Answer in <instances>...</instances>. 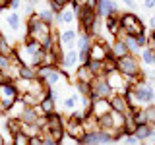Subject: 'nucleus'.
<instances>
[{"instance_id":"4be33fe9","label":"nucleus","mask_w":155,"mask_h":145,"mask_svg":"<svg viewBox=\"0 0 155 145\" xmlns=\"http://www.w3.org/2000/svg\"><path fill=\"white\" fill-rule=\"evenodd\" d=\"M54 99H51V97H45V99L41 101V103H39V112L41 114H51V112H54Z\"/></svg>"},{"instance_id":"393cba45","label":"nucleus","mask_w":155,"mask_h":145,"mask_svg":"<svg viewBox=\"0 0 155 145\" xmlns=\"http://www.w3.org/2000/svg\"><path fill=\"white\" fill-rule=\"evenodd\" d=\"M114 70H116V58L109 52L103 60V74H109V72H114Z\"/></svg>"},{"instance_id":"423d86ee","label":"nucleus","mask_w":155,"mask_h":145,"mask_svg":"<svg viewBox=\"0 0 155 145\" xmlns=\"http://www.w3.org/2000/svg\"><path fill=\"white\" fill-rule=\"evenodd\" d=\"M109 101H110V108L116 110V112H120V114L132 112V106H130V101H128V97H126V95H122V93H114Z\"/></svg>"},{"instance_id":"a211bd4d","label":"nucleus","mask_w":155,"mask_h":145,"mask_svg":"<svg viewBox=\"0 0 155 145\" xmlns=\"http://www.w3.org/2000/svg\"><path fill=\"white\" fill-rule=\"evenodd\" d=\"M6 130L10 132V135L14 137L18 132H21V130H23V122L18 118V116H16V118L12 116V118H8V122H6Z\"/></svg>"},{"instance_id":"9b49d317","label":"nucleus","mask_w":155,"mask_h":145,"mask_svg":"<svg viewBox=\"0 0 155 145\" xmlns=\"http://www.w3.org/2000/svg\"><path fill=\"white\" fill-rule=\"evenodd\" d=\"M76 39H78V31H76V29H72V27L58 33V43H60V47L62 45H64V47H74Z\"/></svg>"},{"instance_id":"6e6552de","label":"nucleus","mask_w":155,"mask_h":145,"mask_svg":"<svg viewBox=\"0 0 155 145\" xmlns=\"http://www.w3.org/2000/svg\"><path fill=\"white\" fill-rule=\"evenodd\" d=\"M95 14L99 18H107V16H113V14H120L118 12V6H116L114 0H99V4H97V10Z\"/></svg>"},{"instance_id":"c9c22d12","label":"nucleus","mask_w":155,"mask_h":145,"mask_svg":"<svg viewBox=\"0 0 155 145\" xmlns=\"http://www.w3.org/2000/svg\"><path fill=\"white\" fill-rule=\"evenodd\" d=\"M47 2H48V8H51L54 14H60V12H62V8L58 6V2H56V0H47Z\"/></svg>"},{"instance_id":"79ce46f5","label":"nucleus","mask_w":155,"mask_h":145,"mask_svg":"<svg viewBox=\"0 0 155 145\" xmlns=\"http://www.w3.org/2000/svg\"><path fill=\"white\" fill-rule=\"evenodd\" d=\"M56 2H58V6H60L62 10H64V8L68 6V4H70V2H72V0H56Z\"/></svg>"},{"instance_id":"e433bc0d","label":"nucleus","mask_w":155,"mask_h":145,"mask_svg":"<svg viewBox=\"0 0 155 145\" xmlns=\"http://www.w3.org/2000/svg\"><path fill=\"white\" fill-rule=\"evenodd\" d=\"M23 12H25V16H31V14H35V4H31L27 0V4H25V8H23Z\"/></svg>"},{"instance_id":"a19ab883","label":"nucleus","mask_w":155,"mask_h":145,"mask_svg":"<svg viewBox=\"0 0 155 145\" xmlns=\"http://www.w3.org/2000/svg\"><path fill=\"white\" fill-rule=\"evenodd\" d=\"M97 4H99V0H85V6H89L91 10H97Z\"/></svg>"},{"instance_id":"c756f323","label":"nucleus","mask_w":155,"mask_h":145,"mask_svg":"<svg viewBox=\"0 0 155 145\" xmlns=\"http://www.w3.org/2000/svg\"><path fill=\"white\" fill-rule=\"evenodd\" d=\"M143 110H145V120H147V124L155 128V105L151 103V105L143 106Z\"/></svg>"},{"instance_id":"bb28decb","label":"nucleus","mask_w":155,"mask_h":145,"mask_svg":"<svg viewBox=\"0 0 155 145\" xmlns=\"http://www.w3.org/2000/svg\"><path fill=\"white\" fill-rule=\"evenodd\" d=\"M6 21H8V27L12 29V31H18L19 25H21V18L18 16V12H12V14L6 18Z\"/></svg>"},{"instance_id":"f8f14e48","label":"nucleus","mask_w":155,"mask_h":145,"mask_svg":"<svg viewBox=\"0 0 155 145\" xmlns=\"http://www.w3.org/2000/svg\"><path fill=\"white\" fill-rule=\"evenodd\" d=\"M110 54H113L114 58H120V56L130 54V50H128V47H126L124 39H114L113 45H110Z\"/></svg>"},{"instance_id":"37998d69","label":"nucleus","mask_w":155,"mask_h":145,"mask_svg":"<svg viewBox=\"0 0 155 145\" xmlns=\"http://www.w3.org/2000/svg\"><path fill=\"white\" fill-rule=\"evenodd\" d=\"M122 4H126V6H130V8H136V4H134V0H120Z\"/></svg>"},{"instance_id":"9d476101","label":"nucleus","mask_w":155,"mask_h":145,"mask_svg":"<svg viewBox=\"0 0 155 145\" xmlns=\"http://www.w3.org/2000/svg\"><path fill=\"white\" fill-rule=\"evenodd\" d=\"M110 101L109 99H97V101H93V105H91V112H93L97 118L99 116H103V114H109L110 112Z\"/></svg>"},{"instance_id":"20e7f679","label":"nucleus","mask_w":155,"mask_h":145,"mask_svg":"<svg viewBox=\"0 0 155 145\" xmlns=\"http://www.w3.org/2000/svg\"><path fill=\"white\" fill-rule=\"evenodd\" d=\"M64 130H66V134L70 135L74 141L81 139V137H84V135L87 134V132H85V128H84V114L72 112V116L64 122Z\"/></svg>"},{"instance_id":"473e14b6","label":"nucleus","mask_w":155,"mask_h":145,"mask_svg":"<svg viewBox=\"0 0 155 145\" xmlns=\"http://www.w3.org/2000/svg\"><path fill=\"white\" fill-rule=\"evenodd\" d=\"M10 66H12V60H10V56L0 54V72H8Z\"/></svg>"},{"instance_id":"4468645a","label":"nucleus","mask_w":155,"mask_h":145,"mask_svg":"<svg viewBox=\"0 0 155 145\" xmlns=\"http://www.w3.org/2000/svg\"><path fill=\"white\" fill-rule=\"evenodd\" d=\"M66 120L62 118V114H58L56 110L51 114H47V130H54V128H64Z\"/></svg>"},{"instance_id":"49530a36","label":"nucleus","mask_w":155,"mask_h":145,"mask_svg":"<svg viewBox=\"0 0 155 145\" xmlns=\"http://www.w3.org/2000/svg\"><path fill=\"white\" fill-rule=\"evenodd\" d=\"M0 145H8L6 139H4V135H2V132H0Z\"/></svg>"},{"instance_id":"a878e982","label":"nucleus","mask_w":155,"mask_h":145,"mask_svg":"<svg viewBox=\"0 0 155 145\" xmlns=\"http://www.w3.org/2000/svg\"><path fill=\"white\" fill-rule=\"evenodd\" d=\"M37 16H39V19H41V21L48 23V25H54V12H52L51 8H48V10H41V12H37Z\"/></svg>"},{"instance_id":"2f4dec72","label":"nucleus","mask_w":155,"mask_h":145,"mask_svg":"<svg viewBox=\"0 0 155 145\" xmlns=\"http://www.w3.org/2000/svg\"><path fill=\"white\" fill-rule=\"evenodd\" d=\"M76 87H78V93H80L81 97H89V93H91V83H87V81H78Z\"/></svg>"},{"instance_id":"c03bdc74","label":"nucleus","mask_w":155,"mask_h":145,"mask_svg":"<svg viewBox=\"0 0 155 145\" xmlns=\"http://www.w3.org/2000/svg\"><path fill=\"white\" fill-rule=\"evenodd\" d=\"M147 39H149V41H153V43H155V29H151V33L147 35Z\"/></svg>"},{"instance_id":"ddd939ff","label":"nucleus","mask_w":155,"mask_h":145,"mask_svg":"<svg viewBox=\"0 0 155 145\" xmlns=\"http://www.w3.org/2000/svg\"><path fill=\"white\" fill-rule=\"evenodd\" d=\"M97 128L103 130V132L114 134V122H113V116H110V112H109V114H103V116H99V118H97Z\"/></svg>"},{"instance_id":"c85d7f7f","label":"nucleus","mask_w":155,"mask_h":145,"mask_svg":"<svg viewBox=\"0 0 155 145\" xmlns=\"http://www.w3.org/2000/svg\"><path fill=\"white\" fill-rule=\"evenodd\" d=\"M124 43H126V47H128L130 54H136V52H140V45L136 43L134 35H124Z\"/></svg>"},{"instance_id":"4c0bfd02","label":"nucleus","mask_w":155,"mask_h":145,"mask_svg":"<svg viewBox=\"0 0 155 145\" xmlns=\"http://www.w3.org/2000/svg\"><path fill=\"white\" fill-rule=\"evenodd\" d=\"M64 106H66V108H74V106H76V99H74V97L66 99V101H64Z\"/></svg>"},{"instance_id":"2eb2a0df","label":"nucleus","mask_w":155,"mask_h":145,"mask_svg":"<svg viewBox=\"0 0 155 145\" xmlns=\"http://www.w3.org/2000/svg\"><path fill=\"white\" fill-rule=\"evenodd\" d=\"M76 77H78V81H87V83H91L93 77H95V74L89 70V66H87V64H80V66H78V70H76Z\"/></svg>"},{"instance_id":"f03ea898","label":"nucleus","mask_w":155,"mask_h":145,"mask_svg":"<svg viewBox=\"0 0 155 145\" xmlns=\"http://www.w3.org/2000/svg\"><path fill=\"white\" fill-rule=\"evenodd\" d=\"M120 29L126 33V35H138V33H145V25L142 21V18L134 12H124L120 14L118 18Z\"/></svg>"},{"instance_id":"72a5a7b5","label":"nucleus","mask_w":155,"mask_h":145,"mask_svg":"<svg viewBox=\"0 0 155 145\" xmlns=\"http://www.w3.org/2000/svg\"><path fill=\"white\" fill-rule=\"evenodd\" d=\"M136 43L140 45V48H145L147 47V33H138V35H134Z\"/></svg>"},{"instance_id":"6ab92c4d","label":"nucleus","mask_w":155,"mask_h":145,"mask_svg":"<svg viewBox=\"0 0 155 145\" xmlns=\"http://www.w3.org/2000/svg\"><path fill=\"white\" fill-rule=\"evenodd\" d=\"M76 43H78V50H89L91 48V43H93V37L91 35H87V33H80L76 39Z\"/></svg>"},{"instance_id":"58836bf2","label":"nucleus","mask_w":155,"mask_h":145,"mask_svg":"<svg viewBox=\"0 0 155 145\" xmlns=\"http://www.w3.org/2000/svg\"><path fill=\"white\" fill-rule=\"evenodd\" d=\"M19 6H21V0H10V10H14V12H16Z\"/></svg>"},{"instance_id":"f3484780","label":"nucleus","mask_w":155,"mask_h":145,"mask_svg":"<svg viewBox=\"0 0 155 145\" xmlns=\"http://www.w3.org/2000/svg\"><path fill=\"white\" fill-rule=\"evenodd\" d=\"M134 135L140 139V141H143V139L155 135V128H153V126H149V124H142V126H138V128H136V134Z\"/></svg>"},{"instance_id":"dca6fc26","label":"nucleus","mask_w":155,"mask_h":145,"mask_svg":"<svg viewBox=\"0 0 155 145\" xmlns=\"http://www.w3.org/2000/svg\"><path fill=\"white\" fill-rule=\"evenodd\" d=\"M78 62H80V58H78V50H74V48H72V50L64 52L60 66H62V68H74V66H78Z\"/></svg>"},{"instance_id":"b1692460","label":"nucleus","mask_w":155,"mask_h":145,"mask_svg":"<svg viewBox=\"0 0 155 145\" xmlns=\"http://www.w3.org/2000/svg\"><path fill=\"white\" fill-rule=\"evenodd\" d=\"M14 50H16V47H12L8 43V39L0 33V54H4V56H12L14 54Z\"/></svg>"},{"instance_id":"de8ad7c7","label":"nucleus","mask_w":155,"mask_h":145,"mask_svg":"<svg viewBox=\"0 0 155 145\" xmlns=\"http://www.w3.org/2000/svg\"><path fill=\"white\" fill-rule=\"evenodd\" d=\"M72 4H85V0H72Z\"/></svg>"},{"instance_id":"f704fd0d","label":"nucleus","mask_w":155,"mask_h":145,"mask_svg":"<svg viewBox=\"0 0 155 145\" xmlns=\"http://www.w3.org/2000/svg\"><path fill=\"white\" fill-rule=\"evenodd\" d=\"M124 145H140V139L136 135H124Z\"/></svg>"},{"instance_id":"39448f33","label":"nucleus","mask_w":155,"mask_h":145,"mask_svg":"<svg viewBox=\"0 0 155 145\" xmlns=\"http://www.w3.org/2000/svg\"><path fill=\"white\" fill-rule=\"evenodd\" d=\"M91 89H93V93H97L99 99H110V97L114 95V91L110 89V85L107 83V79H105V74H99V76L93 77Z\"/></svg>"},{"instance_id":"f257e3e1","label":"nucleus","mask_w":155,"mask_h":145,"mask_svg":"<svg viewBox=\"0 0 155 145\" xmlns=\"http://www.w3.org/2000/svg\"><path fill=\"white\" fill-rule=\"evenodd\" d=\"M116 70L126 77H136V79H143V72L140 70V62L134 54H126L116 58Z\"/></svg>"},{"instance_id":"1a4fd4ad","label":"nucleus","mask_w":155,"mask_h":145,"mask_svg":"<svg viewBox=\"0 0 155 145\" xmlns=\"http://www.w3.org/2000/svg\"><path fill=\"white\" fill-rule=\"evenodd\" d=\"M39 116H41V112H39V105H37V106H27V105H23V108L19 110V114H18V118L21 120L23 124H35Z\"/></svg>"},{"instance_id":"a18cd8bd","label":"nucleus","mask_w":155,"mask_h":145,"mask_svg":"<svg viewBox=\"0 0 155 145\" xmlns=\"http://www.w3.org/2000/svg\"><path fill=\"white\" fill-rule=\"evenodd\" d=\"M149 27H151V29H155V16H151V18H149Z\"/></svg>"},{"instance_id":"7c9ffc66","label":"nucleus","mask_w":155,"mask_h":145,"mask_svg":"<svg viewBox=\"0 0 155 145\" xmlns=\"http://www.w3.org/2000/svg\"><path fill=\"white\" fill-rule=\"evenodd\" d=\"M142 60L145 62V64H153L155 62V50L153 48H149V47L142 48Z\"/></svg>"},{"instance_id":"3c124183","label":"nucleus","mask_w":155,"mask_h":145,"mask_svg":"<svg viewBox=\"0 0 155 145\" xmlns=\"http://www.w3.org/2000/svg\"><path fill=\"white\" fill-rule=\"evenodd\" d=\"M153 64H155V62H153Z\"/></svg>"},{"instance_id":"412c9836","label":"nucleus","mask_w":155,"mask_h":145,"mask_svg":"<svg viewBox=\"0 0 155 145\" xmlns=\"http://www.w3.org/2000/svg\"><path fill=\"white\" fill-rule=\"evenodd\" d=\"M60 16H62V23H66V25H70V23L76 21V10H74V6H72V2L60 12Z\"/></svg>"},{"instance_id":"cd10ccee","label":"nucleus","mask_w":155,"mask_h":145,"mask_svg":"<svg viewBox=\"0 0 155 145\" xmlns=\"http://www.w3.org/2000/svg\"><path fill=\"white\" fill-rule=\"evenodd\" d=\"M12 145H31V137L23 132H18L16 135L12 137Z\"/></svg>"},{"instance_id":"5701e85b","label":"nucleus","mask_w":155,"mask_h":145,"mask_svg":"<svg viewBox=\"0 0 155 145\" xmlns=\"http://www.w3.org/2000/svg\"><path fill=\"white\" fill-rule=\"evenodd\" d=\"M60 68H56V70H52V72H48V74L43 77V81L47 83V87H54L58 81H60Z\"/></svg>"},{"instance_id":"0eeeda50","label":"nucleus","mask_w":155,"mask_h":145,"mask_svg":"<svg viewBox=\"0 0 155 145\" xmlns=\"http://www.w3.org/2000/svg\"><path fill=\"white\" fill-rule=\"evenodd\" d=\"M105 79H107V83L110 85V89H113L114 93H122V91H124V85H126V76H122L118 70L105 74Z\"/></svg>"},{"instance_id":"ea45409f","label":"nucleus","mask_w":155,"mask_h":145,"mask_svg":"<svg viewBox=\"0 0 155 145\" xmlns=\"http://www.w3.org/2000/svg\"><path fill=\"white\" fill-rule=\"evenodd\" d=\"M143 8L145 10H153L155 8V0H143Z\"/></svg>"},{"instance_id":"8fccbe9b","label":"nucleus","mask_w":155,"mask_h":145,"mask_svg":"<svg viewBox=\"0 0 155 145\" xmlns=\"http://www.w3.org/2000/svg\"><path fill=\"white\" fill-rule=\"evenodd\" d=\"M153 105H155V95H153Z\"/></svg>"},{"instance_id":"aec40b11","label":"nucleus","mask_w":155,"mask_h":145,"mask_svg":"<svg viewBox=\"0 0 155 145\" xmlns=\"http://www.w3.org/2000/svg\"><path fill=\"white\" fill-rule=\"evenodd\" d=\"M18 77H21V79H35V77H37V68L21 64L18 68Z\"/></svg>"},{"instance_id":"7ed1b4c3","label":"nucleus","mask_w":155,"mask_h":145,"mask_svg":"<svg viewBox=\"0 0 155 145\" xmlns=\"http://www.w3.org/2000/svg\"><path fill=\"white\" fill-rule=\"evenodd\" d=\"M19 91L16 83H2L0 85V112H8L18 103Z\"/></svg>"},{"instance_id":"09e8293b","label":"nucleus","mask_w":155,"mask_h":145,"mask_svg":"<svg viewBox=\"0 0 155 145\" xmlns=\"http://www.w3.org/2000/svg\"><path fill=\"white\" fill-rule=\"evenodd\" d=\"M2 10H4V8H2V6H0V14H2Z\"/></svg>"}]
</instances>
